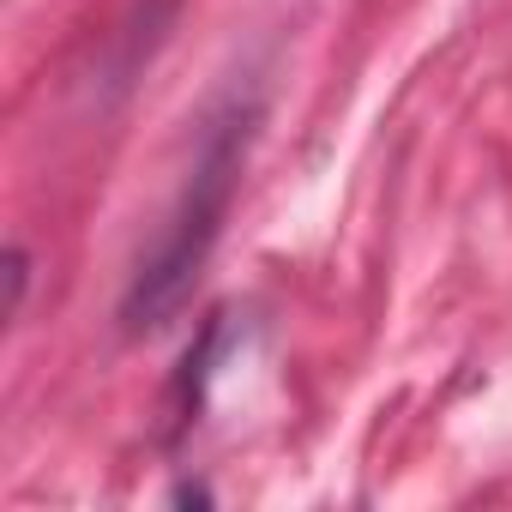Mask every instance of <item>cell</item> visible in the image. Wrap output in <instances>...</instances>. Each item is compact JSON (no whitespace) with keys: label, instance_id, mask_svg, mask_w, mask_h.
Here are the masks:
<instances>
[{"label":"cell","instance_id":"cell-1","mask_svg":"<svg viewBox=\"0 0 512 512\" xmlns=\"http://www.w3.org/2000/svg\"><path fill=\"white\" fill-rule=\"evenodd\" d=\"M247 139H253V103H229V109L211 115V127H205V139L193 151V169H187V181H181V193H175L157 241H151V253L133 272V290L121 302L133 332L163 326L193 296V284H199V272L211 260V241H217V229L229 217V199L241 187Z\"/></svg>","mask_w":512,"mask_h":512}]
</instances>
